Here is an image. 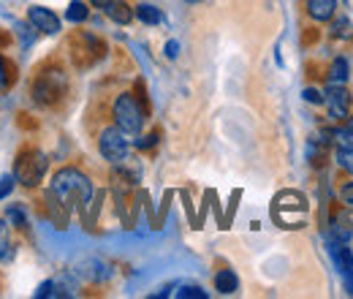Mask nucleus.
I'll list each match as a JSON object with an SVG mask.
<instances>
[{"mask_svg": "<svg viewBox=\"0 0 353 299\" xmlns=\"http://www.w3.org/2000/svg\"><path fill=\"white\" fill-rule=\"evenodd\" d=\"M46 297H65V291H63V286H60V283L46 280V283H41V286H39L36 299H46Z\"/></svg>", "mask_w": 353, "mask_h": 299, "instance_id": "dca6fc26", "label": "nucleus"}, {"mask_svg": "<svg viewBox=\"0 0 353 299\" xmlns=\"http://www.w3.org/2000/svg\"><path fill=\"white\" fill-rule=\"evenodd\" d=\"M329 253H332V258H334V264H337L340 272L353 269V253L345 242H340V240H329Z\"/></svg>", "mask_w": 353, "mask_h": 299, "instance_id": "9d476101", "label": "nucleus"}, {"mask_svg": "<svg viewBox=\"0 0 353 299\" xmlns=\"http://www.w3.org/2000/svg\"><path fill=\"white\" fill-rule=\"evenodd\" d=\"M305 8H307V17L312 22H329V19H334L337 0H305Z\"/></svg>", "mask_w": 353, "mask_h": 299, "instance_id": "1a4fd4ad", "label": "nucleus"}, {"mask_svg": "<svg viewBox=\"0 0 353 299\" xmlns=\"http://www.w3.org/2000/svg\"><path fill=\"white\" fill-rule=\"evenodd\" d=\"M49 196L63 204L65 210H85L92 199V182L85 171L65 166V169L54 171L52 185H49Z\"/></svg>", "mask_w": 353, "mask_h": 299, "instance_id": "f257e3e1", "label": "nucleus"}, {"mask_svg": "<svg viewBox=\"0 0 353 299\" xmlns=\"http://www.w3.org/2000/svg\"><path fill=\"white\" fill-rule=\"evenodd\" d=\"M323 104L329 109V117L332 120H348L351 117V104H353V95L345 90L343 85H332L326 93H323Z\"/></svg>", "mask_w": 353, "mask_h": 299, "instance_id": "423d86ee", "label": "nucleus"}, {"mask_svg": "<svg viewBox=\"0 0 353 299\" xmlns=\"http://www.w3.org/2000/svg\"><path fill=\"white\" fill-rule=\"evenodd\" d=\"M101 8H103V14H106L112 22H117V25H128L133 19V8L125 0H101Z\"/></svg>", "mask_w": 353, "mask_h": 299, "instance_id": "6e6552de", "label": "nucleus"}, {"mask_svg": "<svg viewBox=\"0 0 353 299\" xmlns=\"http://www.w3.org/2000/svg\"><path fill=\"white\" fill-rule=\"evenodd\" d=\"M188 3H196V0H188Z\"/></svg>", "mask_w": 353, "mask_h": 299, "instance_id": "c85d7f7f", "label": "nucleus"}, {"mask_svg": "<svg viewBox=\"0 0 353 299\" xmlns=\"http://www.w3.org/2000/svg\"><path fill=\"white\" fill-rule=\"evenodd\" d=\"M348 71H351L348 60H345V57H334V63H332V68H329V82H332V85H345V82H348Z\"/></svg>", "mask_w": 353, "mask_h": 299, "instance_id": "ddd939ff", "label": "nucleus"}, {"mask_svg": "<svg viewBox=\"0 0 353 299\" xmlns=\"http://www.w3.org/2000/svg\"><path fill=\"white\" fill-rule=\"evenodd\" d=\"M351 36H353L351 22H348L345 17L334 19V25H332V39H351Z\"/></svg>", "mask_w": 353, "mask_h": 299, "instance_id": "f3484780", "label": "nucleus"}, {"mask_svg": "<svg viewBox=\"0 0 353 299\" xmlns=\"http://www.w3.org/2000/svg\"><path fill=\"white\" fill-rule=\"evenodd\" d=\"M8 248H11V237H8V226L0 220V258H8Z\"/></svg>", "mask_w": 353, "mask_h": 299, "instance_id": "aec40b11", "label": "nucleus"}, {"mask_svg": "<svg viewBox=\"0 0 353 299\" xmlns=\"http://www.w3.org/2000/svg\"><path fill=\"white\" fill-rule=\"evenodd\" d=\"M133 17H136L141 25H161V22H163L161 8H155L152 3H139V6L133 8Z\"/></svg>", "mask_w": 353, "mask_h": 299, "instance_id": "9b49d317", "label": "nucleus"}, {"mask_svg": "<svg viewBox=\"0 0 353 299\" xmlns=\"http://www.w3.org/2000/svg\"><path fill=\"white\" fill-rule=\"evenodd\" d=\"M305 101H307V104H323V93L315 90V87H307V90H305Z\"/></svg>", "mask_w": 353, "mask_h": 299, "instance_id": "4be33fe9", "label": "nucleus"}, {"mask_svg": "<svg viewBox=\"0 0 353 299\" xmlns=\"http://www.w3.org/2000/svg\"><path fill=\"white\" fill-rule=\"evenodd\" d=\"M112 117L114 126L120 131H125L128 136H136L144 128V106L139 104V98L133 93H120L112 104Z\"/></svg>", "mask_w": 353, "mask_h": 299, "instance_id": "7ed1b4c3", "label": "nucleus"}, {"mask_svg": "<svg viewBox=\"0 0 353 299\" xmlns=\"http://www.w3.org/2000/svg\"><path fill=\"white\" fill-rule=\"evenodd\" d=\"M46 169H49V158H46L44 153L36 150V147H25V150L17 155L14 177H17V182H22L25 188H36V185L44 180Z\"/></svg>", "mask_w": 353, "mask_h": 299, "instance_id": "20e7f679", "label": "nucleus"}, {"mask_svg": "<svg viewBox=\"0 0 353 299\" xmlns=\"http://www.w3.org/2000/svg\"><path fill=\"white\" fill-rule=\"evenodd\" d=\"M98 153L103 155V161L120 166L123 161H128V153H131V142H128V133L120 131L117 126H109V128L101 131L98 136Z\"/></svg>", "mask_w": 353, "mask_h": 299, "instance_id": "39448f33", "label": "nucleus"}, {"mask_svg": "<svg viewBox=\"0 0 353 299\" xmlns=\"http://www.w3.org/2000/svg\"><path fill=\"white\" fill-rule=\"evenodd\" d=\"M348 126H351V128H353V115H351V117H348Z\"/></svg>", "mask_w": 353, "mask_h": 299, "instance_id": "cd10ccee", "label": "nucleus"}, {"mask_svg": "<svg viewBox=\"0 0 353 299\" xmlns=\"http://www.w3.org/2000/svg\"><path fill=\"white\" fill-rule=\"evenodd\" d=\"M176 297L179 299H207V291H204V289H199V286H182Z\"/></svg>", "mask_w": 353, "mask_h": 299, "instance_id": "6ab92c4d", "label": "nucleus"}, {"mask_svg": "<svg viewBox=\"0 0 353 299\" xmlns=\"http://www.w3.org/2000/svg\"><path fill=\"white\" fill-rule=\"evenodd\" d=\"M6 220H8V226H14V229H28V215H25V210H22L19 204H11V207L6 210Z\"/></svg>", "mask_w": 353, "mask_h": 299, "instance_id": "2eb2a0df", "label": "nucleus"}, {"mask_svg": "<svg viewBox=\"0 0 353 299\" xmlns=\"http://www.w3.org/2000/svg\"><path fill=\"white\" fill-rule=\"evenodd\" d=\"M30 90H33V101L39 106H54L68 93V77L63 68H44L36 74Z\"/></svg>", "mask_w": 353, "mask_h": 299, "instance_id": "f03ea898", "label": "nucleus"}, {"mask_svg": "<svg viewBox=\"0 0 353 299\" xmlns=\"http://www.w3.org/2000/svg\"><path fill=\"white\" fill-rule=\"evenodd\" d=\"M176 55H179V44L169 41V44H166V57H169V60H174Z\"/></svg>", "mask_w": 353, "mask_h": 299, "instance_id": "bb28decb", "label": "nucleus"}, {"mask_svg": "<svg viewBox=\"0 0 353 299\" xmlns=\"http://www.w3.org/2000/svg\"><path fill=\"white\" fill-rule=\"evenodd\" d=\"M14 182H17V177H14V174L0 177V202H3V199H8V193L14 191Z\"/></svg>", "mask_w": 353, "mask_h": 299, "instance_id": "412c9836", "label": "nucleus"}, {"mask_svg": "<svg viewBox=\"0 0 353 299\" xmlns=\"http://www.w3.org/2000/svg\"><path fill=\"white\" fill-rule=\"evenodd\" d=\"M6 85H11V77H8V63H6V57L0 55V90Z\"/></svg>", "mask_w": 353, "mask_h": 299, "instance_id": "5701e85b", "label": "nucleus"}, {"mask_svg": "<svg viewBox=\"0 0 353 299\" xmlns=\"http://www.w3.org/2000/svg\"><path fill=\"white\" fill-rule=\"evenodd\" d=\"M337 164H340V169L353 174V147H337Z\"/></svg>", "mask_w": 353, "mask_h": 299, "instance_id": "a211bd4d", "label": "nucleus"}, {"mask_svg": "<svg viewBox=\"0 0 353 299\" xmlns=\"http://www.w3.org/2000/svg\"><path fill=\"white\" fill-rule=\"evenodd\" d=\"M155 142H158V133H150V136H144L141 142H136V147H139V150H147V147H152Z\"/></svg>", "mask_w": 353, "mask_h": 299, "instance_id": "393cba45", "label": "nucleus"}, {"mask_svg": "<svg viewBox=\"0 0 353 299\" xmlns=\"http://www.w3.org/2000/svg\"><path fill=\"white\" fill-rule=\"evenodd\" d=\"M343 275V286H345V291L348 294H353V269H348V272H340Z\"/></svg>", "mask_w": 353, "mask_h": 299, "instance_id": "a878e982", "label": "nucleus"}, {"mask_svg": "<svg viewBox=\"0 0 353 299\" xmlns=\"http://www.w3.org/2000/svg\"><path fill=\"white\" fill-rule=\"evenodd\" d=\"M28 22L44 36H57L60 33V17L52 8H44V6H30L28 8Z\"/></svg>", "mask_w": 353, "mask_h": 299, "instance_id": "0eeeda50", "label": "nucleus"}, {"mask_svg": "<svg viewBox=\"0 0 353 299\" xmlns=\"http://www.w3.org/2000/svg\"><path fill=\"white\" fill-rule=\"evenodd\" d=\"M90 17V8L85 0H74L71 6H68V11H65V19L68 22H74V25H82V22H88Z\"/></svg>", "mask_w": 353, "mask_h": 299, "instance_id": "4468645a", "label": "nucleus"}, {"mask_svg": "<svg viewBox=\"0 0 353 299\" xmlns=\"http://www.w3.org/2000/svg\"><path fill=\"white\" fill-rule=\"evenodd\" d=\"M215 289H218L221 294H236L239 278L234 275V269H221V272L215 275Z\"/></svg>", "mask_w": 353, "mask_h": 299, "instance_id": "f8f14e48", "label": "nucleus"}, {"mask_svg": "<svg viewBox=\"0 0 353 299\" xmlns=\"http://www.w3.org/2000/svg\"><path fill=\"white\" fill-rule=\"evenodd\" d=\"M340 196H343V202H345V207H351V210H353V182H348V185H343V191H340Z\"/></svg>", "mask_w": 353, "mask_h": 299, "instance_id": "b1692460", "label": "nucleus"}]
</instances>
